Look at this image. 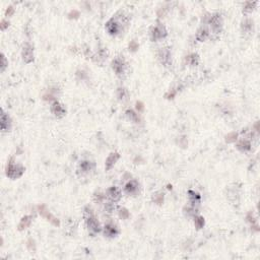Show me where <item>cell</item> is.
I'll return each instance as SVG.
<instances>
[{
    "mask_svg": "<svg viewBox=\"0 0 260 260\" xmlns=\"http://www.w3.org/2000/svg\"><path fill=\"white\" fill-rule=\"evenodd\" d=\"M87 226H89V230L93 231V232H95V233L99 232V230H100V226H99V223L96 221V219L93 217V215H89V217H87Z\"/></svg>",
    "mask_w": 260,
    "mask_h": 260,
    "instance_id": "1",
    "label": "cell"
},
{
    "mask_svg": "<svg viewBox=\"0 0 260 260\" xmlns=\"http://www.w3.org/2000/svg\"><path fill=\"white\" fill-rule=\"evenodd\" d=\"M18 171L22 172V169H18V167H16V166L10 165L9 168L7 169V176L12 177V178L18 177V176L22 175V173H18Z\"/></svg>",
    "mask_w": 260,
    "mask_h": 260,
    "instance_id": "2",
    "label": "cell"
},
{
    "mask_svg": "<svg viewBox=\"0 0 260 260\" xmlns=\"http://www.w3.org/2000/svg\"><path fill=\"white\" fill-rule=\"evenodd\" d=\"M108 194H109V197L112 198V199H114V200H118V199L120 198V192H119V190L117 189V188H115V187L109 189Z\"/></svg>",
    "mask_w": 260,
    "mask_h": 260,
    "instance_id": "3",
    "label": "cell"
},
{
    "mask_svg": "<svg viewBox=\"0 0 260 260\" xmlns=\"http://www.w3.org/2000/svg\"><path fill=\"white\" fill-rule=\"evenodd\" d=\"M125 190H126L128 193H134V192L137 190V183H136L135 181L129 182V183L126 185V188H125Z\"/></svg>",
    "mask_w": 260,
    "mask_h": 260,
    "instance_id": "4",
    "label": "cell"
},
{
    "mask_svg": "<svg viewBox=\"0 0 260 260\" xmlns=\"http://www.w3.org/2000/svg\"><path fill=\"white\" fill-rule=\"evenodd\" d=\"M24 58L26 59L27 62H30L33 59V50L30 47L26 48L24 50Z\"/></svg>",
    "mask_w": 260,
    "mask_h": 260,
    "instance_id": "5",
    "label": "cell"
},
{
    "mask_svg": "<svg viewBox=\"0 0 260 260\" xmlns=\"http://www.w3.org/2000/svg\"><path fill=\"white\" fill-rule=\"evenodd\" d=\"M52 111L55 115H63L64 114V109L60 106L59 104H54L53 105V108H52Z\"/></svg>",
    "mask_w": 260,
    "mask_h": 260,
    "instance_id": "6",
    "label": "cell"
},
{
    "mask_svg": "<svg viewBox=\"0 0 260 260\" xmlns=\"http://www.w3.org/2000/svg\"><path fill=\"white\" fill-rule=\"evenodd\" d=\"M113 68H114V70L116 71V72L120 73L123 69V63L120 61V60H115V61L113 62Z\"/></svg>",
    "mask_w": 260,
    "mask_h": 260,
    "instance_id": "7",
    "label": "cell"
},
{
    "mask_svg": "<svg viewBox=\"0 0 260 260\" xmlns=\"http://www.w3.org/2000/svg\"><path fill=\"white\" fill-rule=\"evenodd\" d=\"M105 234L107 236H114L116 234V230H115V227H112V226H107L106 229H105Z\"/></svg>",
    "mask_w": 260,
    "mask_h": 260,
    "instance_id": "8",
    "label": "cell"
},
{
    "mask_svg": "<svg viewBox=\"0 0 260 260\" xmlns=\"http://www.w3.org/2000/svg\"><path fill=\"white\" fill-rule=\"evenodd\" d=\"M107 27H108V30L111 34H116L117 31H118V27H117V24H115V22H110Z\"/></svg>",
    "mask_w": 260,
    "mask_h": 260,
    "instance_id": "9",
    "label": "cell"
},
{
    "mask_svg": "<svg viewBox=\"0 0 260 260\" xmlns=\"http://www.w3.org/2000/svg\"><path fill=\"white\" fill-rule=\"evenodd\" d=\"M8 120H9L8 117L3 113L2 116H1V127H2V129H3V130L6 129V124H8Z\"/></svg>",
    "mask_w": 260,
    "mask_h": 260,
    "instance_id": "10",
    "label": "cell"
},
{
    "mask_svg": "<svg viewBox=\"0 0 260 260\" xmlns=\"http://www.w3.org/2000/svg\"><path fill=\"white\" fill-rule=\"evenodd\" d=\"M117 158H118V156H116V154H113L112 156L109 157L108 161H107V168H110L111 165H113V163L116 161Z\"/></svg>",
    "mask_w": 260,
    "mask_h": 260,
    "instance_id": "11",
    "label": "cell"
},
{
    "mask_svg": "<svg viewBox=\"0 0 260 260\" xmlns=\"http://www.w3.org/2000/svg\"><path fill=\"white\" fill-rule=\"evenodd\" d=\"M162 32H163V30L161 28H156L154 29V38H162L163 36H164V34H162Z\"/></svg>",
    "mask_w": 260,
    "mask_h": 260,
    "instance_id": "12",
    "label": "cell"
}]
</instances>
